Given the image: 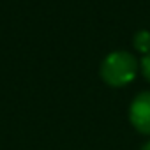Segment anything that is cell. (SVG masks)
Instances as JSON below:
<instances>
[{"label":"cell","mask_w":150,"mask_h":150,"mask_svg":"<svg viewBox=\"0 0 150 150\" xmlns=\"http://www.w3.org/2000/svg\"><path fill=\"white\" fill-rule=\"evenodd\" d=\"M136 58L127 51H113L101 64V76L111 87H124L136 76Z\"/></svg>","instance_id":"obj_1"},{"label":"cell","mask_w":150,"mask_h":150,"mask_svg":"<svg viewBox=\"0 0 150 150\" xmlns=\"http://www.w3.org/2000/svg\"><path fill=\"white\" fill-rule=\"evenodd\" d=\"M129 117L132 125L145 134H150V92H143L138 97H134Z\"/></svg>","instance_id":"obj_2"},{"label":"cell","mask_w":150,"mask_h":150,"mask_svg":"<svg viewBox=\"0 0 150 150\" xmlns=\"http://www.w3.org/2000/svg\"><path fill=\"white\" fill-rule=\"evenodd\" d=\"M134 46L141 51V53H148L150 51V32L148 30H139L134 34Z\"/></svg>","instance_id":"obj_3"},{"label":"cell","mask_w":150,"mask_h":150,"mask_svg":"<svg viewBox=\"0 0 150 150\" xmlns=\"http://www.w3.org/2000/svg\"><path fill=\"white\" fill-rule=\"evenodd\" d=\"M141 67H143V72H145V76L150 80V51L143 57V60H141Z\"/></svg>","instance_id":"obj_4"},{"label":"cell","mask_w":150,"mask_h":150,"mask_svg":"<svg viewBox=\"0 0 150 150\" xmlns=\"http://www.w3.org/2000/svg\"><path fill=\"white\" fill-rule=\"evenodd\" d=\"M143 150H150V143H148V145H145V148H143Z\"/></svg>","instance_id":"obj_5"}]
</instances>
